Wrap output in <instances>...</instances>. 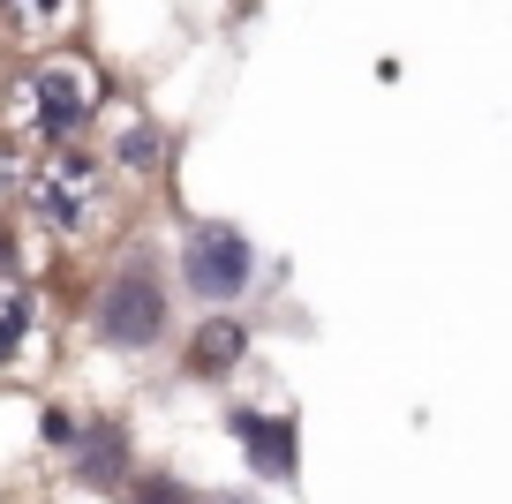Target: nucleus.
<instances>
[{"instance_id": "10", "label": "nucleus", "mask_w": 512, "mask_h": 504, "mask_svg": "<svg viewBox=\"0 0 512 504\" xmlns=\"http://www.w3.org/2000/svg\"><path fill=\"white\" fill-rule=\"evenodd\" d=\"M196 497H204V489H189L174 467H159V474H144V467H136V482L121 489V504H196Z\"/></svg>"}, {"instance_id": "8", "label": "nucleus", "mask_w": 512, "mask_h": 504, "mask_svg": "<svg viewBox=\"0 0 512 504\" xmlns=\"http://www.w3.org/2000/svg\"><path fill=\"white\" fill-rule=\"evenodd\" d=\"M46 331V309H38L31 279H0V369H16L31 354V339Z\"/></svg>"}, {"instance_id": "11", "label": "nucleus", "mask_w": 512, "mask_h": 504, "mask_svg": "<svg viewBox=\"0 0 512 504\" xmlns=\"http://www.w3.org/2000/svg\"><path fill=\"white\" fill-rule=\"evenodd\" d=\"M113 158H121V166H136V174H151V166H159L166 158V136L151 121H136V128H121V143H113Z\"/></svg>"}, {"instance_id": "2", "label": "nucleus", "mask_w": 512, "mask_h": 504, "mask_svg": "<svg viewBox=\"0 0 512 504\" xmlns=\"http://www.w3.org/2000/svg\"><path fill=\"white\" fill-rule=\"evenodd\" d=\"M16 211L53 241H83L106 211V151L91 143H46L16 174Z\"/></svg>"}, {"instance_id": "1", "label": "nucleus", "mask_w": 512, "mask_h": 504, "mask_svg": "<svg viewBox=\"0 0 512 504\" xmlns=\"http://www.w3.org/2000/svg\"><path fill=\"white\" fill-rule=\"evenodd\" d=\"M83 331H91L98 354H121V362H144L174 339V279L159 271L151 249H128L106 264V279L83 301Z\"/></svg>"}, {"instance_id": "5", "label": "nucleus", "mask_w": 512, "mask_h": 504, "mask_svg": "<svg viewBox=\"0 0 512 504\" xmlns=\"http://www.w3.org/2000/svg\"><path fill=\"white\" fill-rule=\"evenodd\" d=\"M68 482L83 489V497H121L128 482H136V429L121 422V414H83L76 422V444L61 452Z\"/></svg>"}, {"instance_id": "9", "label": "nucleus", "mask_w": 512, "mask_h": 504, "mask_svg": "<svg viewBox=\"0 0 512 504\" xmlns=\"http://www.w3.org/2000/svg\"><path fill=\"white\" fill-rule=\"evenodd\" d=\"M76 422H83V414L68 407V399H38V407H31V444L61 459L68 444H76Z\"/></svg>"}, {"instance_id": "3", "label": "nucleus", "mask_w": 512, "mask_h": 504, "mask_svg": "<svg viewBox=\"0 0 512 504\" xmlns=\"http://www.w3.org/2000/svg\"><path fill=\"white\" fill-rule=\"evenodd\" d=\"M181 286H189L204 309H234L241 294L256 286V241L241 234L234 219H196L181 234Z\"/></svg>"}, {"instance_id": "7", "label": "nucleus", "mask_w": 512, "mask_h": 504, "mask_svg": "<svg viewBox=\"0 0 512 504\" xmlns=\"http://www.w3.org/2000/svg\"><path fill=\"white\" fill-rule=\"evenodd\" d=\"M249 354H256V324L241 309H204L189 324V339H181V377L189 384H226V377H241L249 369Z\"/></svg>"}, {"instance_id": "12", "label": "nucleus", "mask_w": 512, "mask_h": 504, "mask_svg": "<svg viewBox=\"0 0 512 504\" xmlns=\"http://www.w3.org/2000/svg\"><path fill=\"white\" fill-rule=\"evenodd\" d=\"M196 504H256V489H204Z\"/></svg>"}, {"instance_id": "13", "label": "nucleus", "mask_w": 512, "mask_h": 504, "mask_svg": "<svg viewBox=\"0 0 512 504\" xmlns=\"http://www.w3.org/2000/svg\"><path fill=\"white\" fill-rule=\"evenodd\" d=\"M23 8H31V16H53V8H61V0H23Z\"/></svg>"}, {"instance_id": "6", "label": "nucleus", "mask_w": 512, "mask_h": 504, "mask_svg": "<svg viewBox=\"0 0 512 504\" xmlns=\"http://www.w3.org/2000/svg\"><path fill=\"white\" fill-rule=\"evenodd\" d=\"M226 429L241 437V459H249L256 482H279L294 489L302 482V422H294V407H249V399H234L226 407Z\"/></svg>"}, {"instance_id": "4", "label": "nucleus", "mask_w": 512, "mask_h": 504, "mask_svg": "<svg viewBox=\"0 0 512 504\" xmlns=\"http://www.w3.org/2000/svg\"><path fill=\"white\" fill-rule=\"evenodd\" d=\"M98 98H106V83L91 76V68L76 61H38L31 76H23V136L46 151V143H76L83 128L98 121Z\"/></svg>"}]
</instances>
